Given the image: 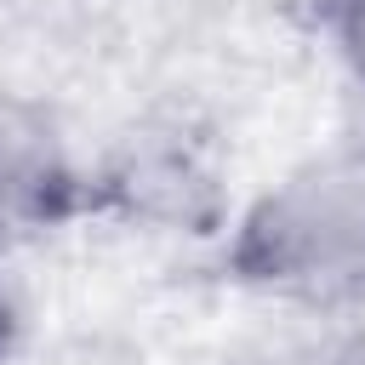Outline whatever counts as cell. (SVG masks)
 Instances as JSON below:
<instances>
[{
    "label": "cell",
    "instance_id": "cell-1",
    "mask_svg": "<svg viewBox=\"0 0 365 365\" xmlns=\"http://www.w3.org/2000/svg\"><path fill=\"white\" fill-rule=\"evenodd\" d=\"M222 262L240 285L302 308H365V171L302 165L234 222Z\"/></svg>",
    "mask_w": 365,
    "mask_h": 365
},
{
    "label": "cell",
    "instance_id": "cell-2",
    "mask_svg": "<svg viewBox=\"0 0 365 365\" xmlns=\"http://www.w3.org/2000/svg\"><path fill=\"white\" fill-rule=\"evenodd\" d=\"M108 200L125 217L182 228V234H211L222 222V188L211 165L182 143V137H143L131 143L91 188V205Z\"/></svg>",
    "mask_w": 365,
    "mask_h": 365
},
{
    "label": "cell",
    "instance_id": "cell-3",
    "mask_svg": "<svg viewBox=\"0 0 365 365\" xmlns=\"http://www.w3.org/2000/svg\"><path fill=\"white\" fill-rule=\"evenodd\" d=\"M74 211H91V182L68 171L51 137L0 114V245H11L17 234H40Z\"/></svg>",
    "mask_w": 365,
    "mask_h": 365
},
{
    "label": "cell",
    "instance_id": "cell-4",
    "mask_svg": "<svg viewBox=\"0 0 365 365\" xmlns=\"http://www.w3.org/2000/svg\"><path fill=\"white\" fill-rule=\"evenodd\" d=\"M319 40L342 63V74L365 91V0H308Z\"/></svg>",
    "mask_w": 365,
    "mask_h": 365
},
{
    "label": "cell",
    "instance_id": "cell-5",
    "mask_svg": "<svg viewBox=\"0 0 365 365\" xmlns=\"http://www.w3.org/2000/svg\"><path fill=\"white\" fill-rule=\"evenodd\" d=\"M11 336H17V302H11V291H6V279H0V359H6Z\"/></svg>",
    "mask_w": 365,
    "mask_h": 365
}]
</instances>
